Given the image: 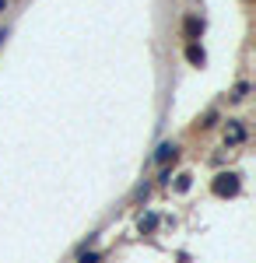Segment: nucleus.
I'll return each mask as SVG.
<instances>
[{
    "instance_id": "20e7f679",
    "label": "nucleus",
    "mask_w": 256,
    "mask_h": 263,
    "mask_svg": "<svg viewBox=\"0 0 256 263\" xmlns=\"http://www.w3.org/2000/svg\"><path fill=\"white\" fill-rule=\"evenodd\" d=\"M186 57H190V63H197V67H200V63H204V49H200L197 42H190V49H186Z\"/></svg>"
},
{
    "instance_id": "39448f33",
    "label": "nucleus",
    "mask_w": 256,
    "mask_h": 263,
    "mask_svg": "<svg viewBox=\"0 0 256 263\" xmlns=\"http://www.w3.org/2000/svg\"><path fill=\"white\" fill-rule=\"evenodd\" d=\"M242 137H246V130H242V126H239V123L232 120V130H228V141L235 144V141H242Z\"/></svg>"
},
{
    "instance_id": "7ed1b4c3",
    "label": "nucleus",
    "mask_w": 256,
    "mask_h": 263,
    "mask_svg": "<svg viewBox=\"0 0 256 263\" xmlns=\"http://www.w3.org/2000/svg\"><path fill=\"white\" fill-rule=\"evenodd\" d=\"M176 151H179L176 144H161V147H158V155H155V158H158V162H169V158H176Z\"/></svg>"
},
{
    "instance_id": "f03ea898",
    "label": "nucleus",
    "mask_w": 256,
    "mask_h": 263,
    "mask_svg": "<svg viewBox=\"0 0 256 263\" xmlns=\"http://www.w3.org/2000/svg\"><path fill=\"white\" fill-rule=\"evenodd\" d=\"M200 32H204V21H200V18H186V35H190V39H197Z\"/></svg>"
},
{
    "instance_id": "0eeeda50",
    "label": "nucleus",
    "mask_w": 256,
    "mask_h": 263,
    "mask_svg": "<svg viewBox=\"0 0 256 263\" xmlns=\"http://www.w3.org/2000/svg\"><path fill=\"white\" fill-rule=\"evenodd\" d=\"M4 7H7V4H4V0H0V14H4Z\"/></svg>"
},
{
    "instance_id": "f257e3e1",
    "label": "nucleus",
    "mask_w": 256,
    "mask_h": 263,
    "mask_svg": "<svg viewBox=\"0 0 256 263\" xmlns=\"http://www.w3.org/2000/svg\"><path fill=\"white\" fill-rule=\"evenodd\" d=\"M214 193L217 197H232V193H239V176H217Z\"/></svg>"
},
{
    "instance_id": "423d86ee",
    "label": "nucleus",
    "mask_w": 256,
    "mask_h": 263,
    "mask_svg": "<svg viewBox=\"0 0 256 263\" xmlns=\"http://www.w3.org/2000/svg\"><path fill=\"white\" fill-rule=\"evenodd\" d=\"M81 263H99V253H81Z\"/></svg>"
}]
</instances>
